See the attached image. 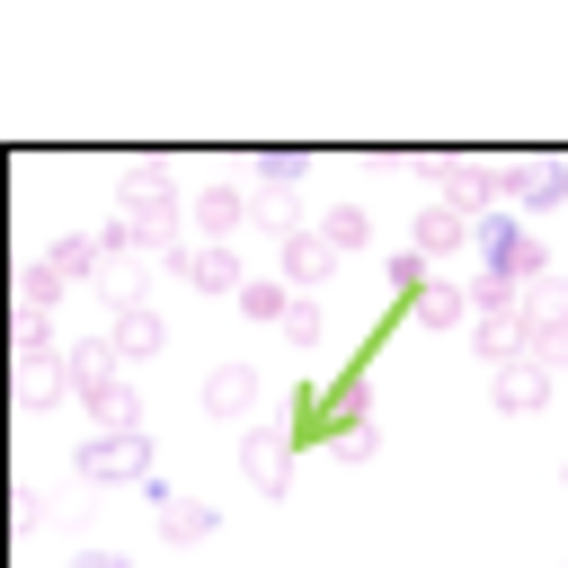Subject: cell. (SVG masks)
Here are the masks:
<instances>
[{
    "instance_id": "6da1fadb",
    "label": "cell",
    "mask_w": 568,
    "mask_h": 568,
    "mask_svg": "<svg viewBox=\"0 0 568 568\" xmlns=\"http://www.w3.org/2000/svg\"><path fill=\"white\" fill-rule=\"evenodd\" d=\"M115 204H124V222L142 231V248H160V257H178V248H186V240H178L186 204H178V186H169V151L133 160V169H124V186H115Z\"/></svg>"
},
{
    "instance_id": "7a4b0ae2",
    "label": "cell",
    "mask_w": 568,
    "mask_h": 568,
    "mask_svg": "<svg viewBox=\"0 0 568 568\" xmlns=\"http://www.w3.org/2000/svg\"><path fill=\"white\" fill-rule=\"evenodd\" d=\"M71 470L89 479V488H142L151 479V435L133 426V435H80L71 444Z\"/></svg>"
},
{
    "instance_id": "3957f363",
    "label": "cell",
    "mask_w": 568,
    "mask_h": 568,
    "mask_svg": "<svg viewBox=\"0 0 568 568\" xmlns=\"http://www.w3.org/2000/svg\"><path fill=\"white\" fill-rule=\"evenodd\" d=\"M71 390H80V382H71V355H62V346H53V355H9V408L36 417V408H62Z\"/></svg>"
},
{
    "instance_id": "277c9868",
    "label": "cell",
    "mask_w": 568,
    "mask_h": 568,
    "mask_svg": "<svg viewBox=\"0 0 568 568\" xmlns=\"http://www.w3.org/2000/svg\"><path fill=\"white\" fill-rule=\"evenodd\" d=\"M444 204H453V213H470V222H488V213H506V204H515V169L453 160V178H444Z\"/></svg>"
},
{
    "instance_id": "5b68a950",
    "label": "cell",
    "mask_w": 568,
    "mask_h": 568,
    "mask_svg": "<svg viewBox=\"0 0 568 568\" xmlns=\"http://www.w3.org/2000/svg\"><path fill=\"white\" fill-rule=\"evenodd\" d=\"M275 266H284V284H293V293H320V284L337 275V248H328V231H320V222H293V231L275 240Z\"/></svg>"
},
{
    "instance_id": "8992f818",
    "label": "cell",
    "mask_w": 568,
    "mask_h": 568,
    "mask_svg": "<svg viewBox=\"0 0 568 568\" xmlns=\"http://www.w3.org/2000/svg\"><path fill=\"white\" fill-rule=\"evenodd\" d=\"M169 266H178L195 293H213V302H222V293H231V302L248 293V275H240V248H231V240H186Z\"/></svg>"
},
{
    "instance_id": "52a82bcc",
    "label": "cell",
    "mask_w": 568,
    "mask_h": 568,
    "mask_svg": "<svg viewBox=\"0 0 568 568\" xmlns=\"http://www.w3.org/2000/svg\"><path fill=\"white\" fill-rule=\"evenodd\" d=\"M550 390H559V373H550L541 355H515V364H497V373H488V399H497L506 417H532V408H550Z\"/></svg>"
},
{
    "instance_id": "ba28073f",
    "label": "cell",
    "mask_w": 568,
    "mask_h": 568,
    "mask_svg": "<svg viewBox=\"0 0 568 568\" xmlns=\"http://www.w3.org/2000/svg\"><path fill=\"white\" fill-rule=\"evenodd\" d=\"M240 479H248L257 497H284V488H293V444H284V426H248V435H240Z\"/></svg>"
},
{
    "instance_id": "9c48e42d",
    "label": "cell",
    "mask_w": 568,
    "mask_h": 568,
    "mask_svg": "<svg viewBox=\"0 0 568 568\" xmlns=\"http://www.w3.org/2000/svg\"><path fill=\"white\" fill-rule=\"evenodd\" d=\"M399 320H408V328H426V337H444V328H470V320H479V302H470V284L435 275L417 302H399Z\"/></svg>"
},
{
    "instance_id": "30bf717a",
    "label": "cell",
    "mask_w": 568,
    "mask_h": 568,
    "mask_svg": "<svg viewBox=\"0 0 568 568\" xmlns=\"http://www.w3.org/2000/svg\"><path fill=\"white\" fill-rule=\"evenodd\" d=\"M106 337H115V355H124V364H151V355L169 346V320H160L142 293H115V328H106Z\"/></svg>"
},
{
    "instance_id": "8fae6325",
    "label": "cell",
    "mask_w": 568,
    "mask_h": 568,
    "mask_svg": "<svg viewBox=\"0 0 568 568\" xmlns=\"http://www.w3.org/2000/svg\"><path fill=\"white\" fill-rule=\"evenodd\" d=\"M186 222H195V240H240V231H248V186L213 178V186L186 204Z\"/></svg>"
},
{
    "instance_id": "7c38bea8",
    "label": "cell",
    "mask_w": 568,
    "mask_h": 568,
    "mask_svg": "<svg viewBox=\"0 0 568 568\" xmlns=\"http://www.w3.org/2000/svg\"><path fill=\"white\" fill-rule=\"evenodd\" d=\"M408 248H417L426 266H444V257H462V248H470V213H453V204L435 195V204H426V213L408 222Z\"/></svg>"
},
{
    "instance_id": "4fadbf2b",
    "label": "cell",
    "mask_w": 568,
    "mask_h": 568,
    "mask_svg": "<svg viewBox=\"0 0 568 568\" xmlns=\"http://www.w3.org/2000/svg\"><path fill=\"white\" fill-rule=\"evenodd\" d=\"M195 399H204V417H248L257 408V364H213L195 382Z\"/></svg>"
},
{
    "instance_id": "5bb4252c",
    "label": "cell",
    "mask_w": 568,
    "mask_h": 568,
    "mask_svg": "<svg viewBox=\"0 0 568 568\" xmlns=\"http://www.w3.org/2000/svg\"><path fill=\"white\" fill-rule=\"evenodd\" d=\"M559 195H568V160H550V151L515 160V213H550Z\"/></svg>"
},
{
    "instance_id": "9a60e30c",
    "label": "cell",
    "mask_w": 568,
    "mask_h": 568,
    "mask_svg": "<svg viewBox=\"0 0 568 568\" xmlns=\"http://www.w3.org/2000/svg\"><path fill=\"white\" fill-rule=\"evenodd\" d=\"M44 266H53L62 284H89V275L106 266V248H98V231H62V240L44 248Z\"/></svg>"
},
{
    "instance_id": "2e32d148",
    "label": "cell",
    "mask_w": 568,
    "mask_h": 568,
    "mask_svg": "<svg viewBox=\"0 0 568 568\" xmlns=\"http://www.w3.org/2000/svg\"><path fill=\"white\" fill-rule=\"evenodd\" d=\"M80 408L98 417V435H133V426H142V399H133V382H124V373H115L106 390H89Z\"/></svg>"
},
{
    "instance_id": "e0dca14e",
    "label": "cell",
    "mask_w": 568,
    "mask_h": 568,
    "mask_svg": "<svg viewBox=\"0 0 568 568\" xmlns=\"http://www.w3.org/2000/svg\"><path fill=\"white\" fill-rule=\"evenodd\" d=\"M115 373H124L115 337H80V346H71V382H80V399H89V390H106Z\"/></svg>"
},
{
    "instance_id": "ac0fdd59",
    "label": "cell",
    "mask_w": 568,
    "mask_h": 568,
    "mask_svg": "<svg viewBox=\"0 0 568 568\" xmlns=\"http://www.w3.org/2000/svg\"><path fill=\"white\" fill-rule=\"evenodd\" d=\"M284 311H293V284H284V275H248V293H240V320H257V328H284Z\"/></svg>"
},
{
    "instance_id": "d6986e66",
    "label": "cell",
    "mask_w": 568,
    "mask_h": 568,
    "mask_svg": "<svg viewBox=\"0 0 568 568\" xmlns=\"http://www.w3.org/2000/svg\"><path fill=\"white\" fill-rule=\"evenodd\" d=\"M320 231H328V248H337V257L373 248V213H364V204H328V213H320Z\"/></svg>"
},
{
    "instance_id": "ffe728a7",
    "label": "cell",
    "mask_w": 568,
    "mask_h": 568,
    "mask_svg": "<svg viewBox=\"0 0 568 568\" xmlns=\"http://www.w3.org/2000/svg\"><path fill=\"white\" fill-rule=\"evenodd\" d=\"M320 337H328V311H320V293H293V311H284V346H293V355H311Z\"/></svg>"
},
{
    "instance_id": "44dd1931",
    "label": "cell",
    "mask_w": 568,
    "mask_h": 568,
    "mask_svg": "<svg viewBox=\"0 0 568 568\" xmlns=\"http://www.w3.org/2000/svg\"><path fill=\"white\" fill-rule=\"evenodd\" d=\"M160 532H169V541H213V532H222V515H213L204 497H178V506L160 515Z\"/></svg>"
},
{
    "instance_id": "7402d4cb",
    "label": "cell",
    "mask_w": 568,
    "mask_h": 568,
    "mask_svg": "<svg viewBox=\"0 0 568 568\" xmlns=\"http://www.w3.org/2000/svg\"><path fill=\"white\" fill-rule=\"evenodd\" d=\"M302 178H311V151H293V142L257 151V186H275V195H284V186H302Z\"/></svg>"
},
{
    "instance_id": "603a6c76",
    "label": "cell",
    "mask_w": 568,
    "mask_h": 568,
    "mask_svg": "<svg viewBox=\"0 0 568 568\" xmlns=\"http://www.w3.org/2000/svg\"><path fill=\"white\" fill-rule=\"evenodd\" d=\"M9 355H53V311H9Z\"/></svg>"
},
{
    "instance_id": "cb8c5ba5",
    "label": "cell",
    "mask_w": 568,
    "mask_h": 568,
    "mask_svg": "<svg viewBox=\"0 0 568 568\" xmlns=\"http://www.w3.org/2000/svg\"><path fill=\"white\" fill-rule=\"evenodd\" d=\"M382 275H390V293H399V302H417V293L435 284V266H426L417 248H390V257H382Z\"/></svg>"
},
{
    "instance_id": "d4e9b609",
    "label": "cell",
    "mask_w": 568,
    "mask_h": 568,
    "mask_svg": "<svg viewBox=\"0 0 568 568\" xmlns=\"http://www.w3.org/2000/svg\"><path fill=\"white\" fill-rule=\"evenodd\" d=\"M9 284H18V302H27V311H53V302H62V293H71V284H62V275H53V266H44V257H36V266H18V275H9Z\"/></svg>"
},
{
    "instance_id": "484cf974",
    "label": "cell",
    "mask_w": 568,
    "mask_h": 568,
    "mask_svg": "<svg viewBox=\"0 0 568 568\" xmlns=\"http://www.w3.org/2000/svg\"><path fill=\"white\" fill-rule=\"evenodd\" d=\"M328 453H337V462H373V453H382V435H373V417H355V426H346V435H337Z\"/></svg>"
},
{
    "instance_id": "4316f807",
    "label": "cell",
    "mask_w": 568,
    "mask_h": 568,
    "mask_svg": "<svg viewBox=\"0 0 568 568\" xmlns=\"http://www.w3.org/2000/svg\"><path fill=\"white\" fill-rule=\"evenodd\" d=\"M36 524H44V497L27 479H9V532H36Z\"/></svg>"
},
{
    "instance_id": "83f0119b",
    "label": "cell",
    "mask_w": 568,
    "mask_h": 568,
    "mask_svg": "<svg viewBox=\"0 0 568 568\" xmlns=\"http://www.w3.org/2000/svg\"><path fill=\"white\" fill-rule=\"evenodd\" d=\"M71 568H124V550H98V541H89V550H80Z\"/></svg>"
},
{
    "instance_id": "f1b7e54d",
    "label": "cell",
    "mask_w": 568,
    "mask_h": 568,
    "mask_svg": "<svg viewBox=\"0 0 568 568\" xmlns=\"http://www.w3.org/2000/svg\"><path fill=\"white\" fill-rule=\"evenodd\" d=\"M559 479H568V470H559Z\"/></svg>"
}]
</instances>
